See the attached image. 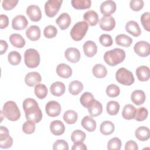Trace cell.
Listing matches in <instances>:
<instances>
[{
	"instance_id": "1",
	"label": "cell",
	"mask_w": 150,
	"mask_h": 150,
	"mask_svg": "<svg viewBox=\"0 0 150 150\" xmlns=\"http://www.w3.org/2000/svg\"><path fill=\"white\" fill-rule=\"evenodd\" d=\"M23 108L27 120L38 123L42 119V111L35 100L32 98H26L23 102Z\"/></svg>"
},
{
	"instance_id": "2",
	"label": "cell",
	"mask_w": 150,
	"mask_h": 150,
	"mask_svg": "<svg viewBox=\"0 0 150 150\" xmlns=\"http://www.w3.org/2000/svg\"><path fill=\"white\" fill-rule=\"evenodd\" d=\"M125 58V51L120 48H115L106 52L104 54L105 62L111 66L121 63Z\"/></svg>"
},
{
	"instance_id": "3",
	"label": "cell",
	"mask_w": 150,
	"mask_h": 150,
	"mask_svg": "<svg viewBox=\"0 0 150 150\" xmlns=\"http://www.w3.org/2000/svg\"><path fill=\"white\" fill-rule=\"evenodd\" d=\"M2 111L4 116L12 121H17L21 117L20 110L16 104L13 101L6 102Z\"/></svg>"
},
{
	"instance_id": "4",
	"label": "cell",
	"mask_w": 150,
	"mask_h": 150,
	"mask_svg": "<svg viewBox=\"0 0 150 150\" xmlns=\"http://www.w3.org/2000/svg\"><path fill=\"white\" fill-rule=\"evenodd\" d=\"M88 28V23L85 21L78 22L73 26L70 31V36L75 41L81 40L86 35Z\"/></svg>"
},
{
	"instance_id": "5",
	"label": "cell",
	"mask_w": 150,
	"mask_h": 150,
	"mask_svg": "<svg viewBox=\"0 0 150 150\" xmlns=\"http://www.w3.org/2000/svg\"><path fill=\"white\" fill-rule=\"evenodd\" d=\"M40 55L39 52L34 49L26 50L24 54V62L26 66L29 68H35L40 63Z\"/></svg>"
},
{
	"instance_id": "6",
	"label": "cell",
	"mask_w": 150,
	"mask_h": 150,
	"mask_svg": "<svg viewBox=\"0 0 150 150\" xmlns=\"http://www.w3.org/2000/svg\"><path fill=\"white\" fill-rule=\"evenodd\" d=\"M115 79L118 83L125 86H130L134 82L132 73L124 67L118 69L115 73Z\"/></svg>"
},
{
	"instance_id": "7",
	"label": "cell",
	"mask_w": 150,
	"mask_h": 150,
	"mask_svg": "<svg viewBox=\"0 0 150 150\" xmlns=\"http://www.w3.org/2000/svg\"><path fill=\"white\" fill-rule=\"evenodd\" d=\"M62 0H49L45 4V12L48 17L54 16L61 7Z\"/></svg>"
},
{
	"instance_id": "8",
	"label": "cell",
	"mask_w": 150,
	"mask_h": 150,
	"mask_svg": "<svg viewBox=\"0 0 150 150\" xmlns=\"http://www.w3.org/2000/svg\"><path fill=\"white\" fill-rule=\"evenodd\" d=\"M13 144V139L9 135V130L4 126L0 127V147L1 148H9Z\"/></svg>"
},
{
	"instance_id": "9",
	"label": "cell",
	"mask_w": 150,
	"mask_h": 150,
	"mask_svg": "<svg viewBox=\"0 0 150 150\" xmlns=\"http://www.w3.org/2000/svg\"><path fill=\"white\" fill-rule=\"evenodd\" d=\"M134 52L141 57H146L150 54V45L145 41H139L134 46Z\"/></svg>"
},
{
	"instance_id": "10",
	"label": "cell",
	"mask_w": 150,
	"mask_h": 150,
	"mask_svg": "<svg viewBox=\"0 0 150 150\" xmlns=\"http://www.w3.org/2000/svg\"><path fill=\"white\" fill-rule=\"evenodd\" d=\"M61 105L56 101H49L45 107V110L46 114L52 117L58 116L61 112Z\"/></svg>"
},
{
	"instance_id": "11",
	"label": "cell",
	"mask_w": 150,
	"mask_h": 150,
	"mask_svg": "<svg viewBox=\"0 0 150 150\" xmlns=\"http://www.w3.org/2000/svg\"><path fill=\"white\" fill-rule=\"evenodd\" d=\"M26 14L29 19L33 22H38L41 19L42 12L40 8L36 5H30L26 9Z\"/></svg>"
},
{
	"instance_id": "12",
	"label": "cell",
	"mask_w": 150,
	"mask_h": 150,
	"mask_svg": "<svg viewBox=\"0 0 150 150\" xmlns=\"http://www.w3.org/2000/svg\"><path fill=\"white\" fill-rule=\"evenodd\" d=\"M99 25L102 30L110 31L114 28L115 26V21L111 15L104 16L101 18Z\"/></svg>"
},
{
	"instance_id": "13",
	"label": "cell",
	"mask_w": 150,
	"mask_h": 150,
	"mask_svg": "<svg viewBox=\"0 0 150 150\" xmlns=\"http://www.w3.org/2000/svg\"><path fill=\"white\" fill-rule=\"evenodd\" d=\"M100 11L104 16H110L116 10L115 2L111 0H107L100 5Z\"/></svg>"
},
{
	"instance_id": "14",
	"label": "cell",
	"mask_w": 150,
	"mask_h": 150,
	"mask_svg": "<svg viewBox=\"0 0 150 150\" xmlns=\"http://www.w3.org/2000/svg\"><path fill=\"white\" fill-rule=\"evenodd\" d=\"M42 80L40 74L36 71L28 73L25 78V82L26 85L30 87L36 86Z\"/></svg>"
},
{
	"instance_id": "15",
	"label": "cell",
	"mask_w": 150,
	"mask_h": 150,
	"mask_svg": "<svg viewBox=\"0 0 150 150\" xmlns=\"http://www.w3.org/2000/svg\"><path fill=\"white\" fill-rule=\"evenodd\" d=\"M28 24L26 17L23 15H19L13 18L12 21V26L15 30H23L25 29Z\"/></svg>"
},
{
	"instance_id": "16",
	"label": "cell",
	"mask_w": 150,
	"mask_h": 150,
	"mask_svg": "<svg viewBox=\"0 0 150 150\" xmlns=\"http://www.w3.org/2000/svg\"><path fill=\"white\" fill-rule=\"evenodd\" d=\"M66 59L71 63H77L80 59V52L75 47H69L64 52Z\"/></svg>"
},
{
	"instance_id": "17",
	"label": "cell",
	"mask_w": 150,
	"mask_h": 150,
	"mask_svg": "<svg viewBox=\"0 0 150 150\" xmlns=\"http://www.w3.org/2000/svg\"><path fill=\"white\" fill-rule=\"evenodd\" d=\"M83 47L85 55L88 57H92L97 53V46L93 41H86L84 43Z\"/></svg>"
},
{
	"instance_id": "18",
	"label": "cell",
	"mask_w": 150,
	"mask_h": 150,
	"mask_svg": "<svg viewBox=\"0 0 150 150\" xmlns=\"http://www.w3.org/2000/svg\"><path fill=\"white\" fill-rule=\"evenodd\" d=\"M50 129L54 135H60L64 132L65 127L60 120H54L50 124Z\"/></svg>"
},
{
	"instance_id": "19",
	"label": "cell",
	"mask_w": 150,
	"mask_h": 150,
	"mask_svg": "<svg viewBox=\"0 0 150 150\" xmlns=\"http://www.w3.org/2000/svg\"><path fill=\"white\" fill-rule=\"evenodd\" d=\"M56 23L62 30L66 29L71 23V18L67 13H62L56 20Z\"/></svg>"
},
{
	"instance_id": "20",
	"label": "cell",
	"mask_w": 150,
	"mask_h": 150,
	"mask_svg": "<svg viewBox=\"0 0 150 150\" xmlns=\"http://www.w3.org/2000/svg\"><path fill=\"white\" fill-rule=\"evenodd\" d=\"M83 19L90 26H95L98 22V15L97 13L93 10L86 12L83 15Z\"/></svg>"
},
{
	"instance_id": "21",
	"label": "cell",
	"mask_w": 150,
	"mask_h": 150,
	"mask_svg": "<svg viewBox=\"0 0 150 150\" xmlns=\"http://www.w3.org/2000/svg\"><path fill=\"white\" fill-rule=\"evenodd\" d=\"M126 31L134 36H138L141 33V30L138 23L134 21H129L125 24Z\"/></svg>"
},
{
	"instance_id": "22",
	"label": "cell",
	"mask_w": 150,
	"mask_h": 150,
	"mask_svg": "<svg viewBox=\"0 0 150 150\" xmlns=\"http://www.w3.org/2000/svg\"><path fill=\"white\" fill-rule=\"evenodd\" d=\"M56 73L57 75L61 77L69 78L72 74V69L68 64L61 63L57 65Z\"/></svg>"
},
{
	"instance_id": "23",
	"label": "cell",
	"mask_w": 150,
	"mask_h": 150,
	"mask_svg": "<svg viewBox=\"0 0 150 150\" xmlns=\"http://www.w3.org/2000/svg\"><path fill=\"white\" fill-rule=\"evenodd\" d=\"M26 35L32 41L38 40L40 37V29L36 25H31L26 29Z\"/></svg>"
},
{
	"instance_id": "24",
	"label": "cell",
	"mask_w": 150,
	"mask_h": 150,
	"mask_svg": "<svg viewBox=\"0 0 150 150\" xmlns=\"http://www.w3.org/2000/svg\"><path fill=\"white\" fill-rule=\"evenodd\" d=\"M137 77L139 81H145L150 77L149 68L146 66H141L136 69Z\"/></svg>"
},
{
	"instance_id": "25",
	"label": "cell",
	"mask_w": 150,
	"mask_h": 150,
	"mask_svg": "<svg viewBox=\"0 0 150 150\" xmlns=\"http://www.w3.org/2000/svg\"><path fill=\"white\" fill-rule=\"evenodd\" d=\"M131 99L133 103L137 105H139L145 102L146 100V96L142 90H136L132 93L131 95Z\"/></svg>"
},
{
	"instance_id": "26",
	"label": "cell",
	"mask_w": 150,
	"mask_h": 150,
	"mask_svg": "<svg viewBox=\"0 0 150 150\" xmlns=\"http://www.w3.org/2000/svg\"><path fill=\"white\" fill-rule=\"evenodd\" d=\"M87 109L88 113L91 117H97L100 115L103 111L102 104L100 101L95 99L87 108Z\"/></svg>"
},
{
	"instance_id": "27",
	"label": "cell",
	"mask_w": 150,
	"mask_h": 150,
	"mask_svg": "<svg viewBox=\"0 0 150 150\" xmlns=\"http://www.w3.org/2000/svg\"><path fill=\"white\" fill-rule=\"evenodd\" d=\"M50 93L54 96H60L65 91V85L60 81H56L51 84L50 87Z\"/></svg>"
},
{
	"instance_id": "28",
	"label": "cell",
	"mask_w": 150,
	"mask_h": 150,
	"mask_svg": "<svg viewBox=\"0 0 150 150\" xmlns=\"http://www.w3.org/2000/svg\"><path fill=\"white\" fill-rule=\"evenodd\" d=\"M135 137L141 141H145L148 140L150 137L149 129L144 126L138 127L135 132Z\"/></svg>"
},
{
	"instance_id": "29",
	"label": "cell",
	"mask_w": 150,
	"mask_h": 150,
	"mask_svg": "<svg viewBox=\"0 0 150 150\" xmlns=\"http://www.w3.org/2000/svg\"><path fill=\"white\" fill-rule=\"evenodd\" d=\"M81 126L89 132L94 131L96 128V121L90 116H85L81 121Z\"/></svg>"
},
{
	"instance_id": "30",
	"label": "cell",
	"mask_w": 150,
	"mask_h": 150,
	"mask_svg": "<svg viewBox=\"0 0 150 150\" xmlns=\"http://www.w3.org/2000/svg\"><path fill=\"white\" fill-rule=\"evenodd\" d=\"M136 108L132 104L125 105L122 111V116L124 119L132 120L134 119L136 113Z\"/></svg>"
},
{
	"instance_id": "31",
	"label": "cell",
	"mask_w": 150,
	"mask_h": 150,
	"mask_svg": "<svg viewBox=\"0 0 150 150\" xmlns=\"http://www.w3.org/2000/svg\"><path fill=\"white\" fill-rule=\"evenodd\" d=\"M116 44L123 47H129L132 43V39L125 34H120L115 37Z\"/></svg>"
},
{
	"instance_id": "32",
	"label": "cell",
	"mask_w": 150,
	"mask_h": 150,
	"mask_svg": "<svg viewBox=\"0 0 150 150\" xmlns=\"http://www.w3.org/2000/svg\"><path fill=\"white\" fill-rule=\"evenodd\" d=\"M9 41L13 46L18 48H22L25 45L24 38L20 34L18 33L12 34L9 37Z\"/></svg>"
},
{
	"instance_id": "33",
	"label": "cell",
	"mask_w": 150,
	"mask_h": 150,
	"mask_svg": "<svg viewBox=\"0 0 150 150\" xmlns=\"http://www.w3.org/2000/svg\"><path fill=\"white\" fill-rule=\"evenodd\" d=\"M115 129L114 124L110 121H103L100 127V130L101 134L104 135H108L111 134Z\"/></svg>"
},
{
	"instance_id": "34",
	"label": "cell",
	"mask_w": 150,
	"mask_h": 150,
	"mask_svg": "<svg viewBox=\"0 0 150 150\" xmlns=\"http://www.w3.org/2000/svg\"><path fill=\"white\" fill-rule=\"evenodd\" d=\"M93 75L97 78H103L106 76L107 70L105 66L102 64H96L92 69Z\"/></svg>"
},
{
	"instance_id": "35",
	"label": "cell",
	"mask_w": 150,
	"mask_h": 150,
	"mask_svg": "<svg viewBox=\"0 0 150 150\" xmlns=\"http://www.w3.org/2000/svg\"><path fill=\"white\" fill-rule=\"evenodd\" d=\"M83 89V84L78 80L73 81L69 85V91L70 94L74 96L79 94L80 92L82 91Z\"/></svg>"
},
{
	"instance_id": "36",
	"label": "cell",
	"mask_w": 150,
	"mask_h": 150,
	"mask_svg": "<svg viewBox=\"0 0 150 150\" xmlns=\"http://www.w3.org/2000/svg\"><path fill=\"white\" fill-rule=\"evenodd\" d=\"M63 120L64 121L69 124H74L78 118L77 113L72 110H69L66 111L63 114Z\"/></svg>"
},
{
	"instance_id": "37",
	"label": "cell",
	"mask_w": 150,
	"mask_h": 150,
	"mask_svg": "<svg viewBox=\"0 0 150 150\" xmlns=\"http://www.w3.org/2000/svg\"><path fill=\"white\" fill-rule=\"evenodd\" d=\"M71 3L73 7L76 9H85L91 6V1L90 0H72Z\"/></svg>"
},
{
	"instance_id": "38",
	"label": "cell",
	"mask_w": 150,
	"mask_h": 150,
	"mask_svg": "<svg viewBox=\"0 0 150 150\" xmlns=\"http://www.w3.org/2000/svg\"><path fill=\"white\" fill-rule=\"evenodd\" d=\"M36 96L39 99H43L47 94V88L46 86L43 84H37L34 90Z\"/></svg>"
},
{
	"instance_id": "39",
	"label": "cell",
	"mask_w": 150,
	"mask_h": 150,
	"mask_svg": "<svg viewBox=\"0 0 150 150\" xmlns=\"http://www.w3.org/2000/svg\"><path fill=\"white\" fill-rule=\"evenodd\" d=\"M94 97L91 93L89 92H85L81 96L80 101L83 107L87 108L94 101Z\"/></svg>"
},
{
	"instance_id": "40",
	"label": "cell",
	"mask_w": 150,
	"mask_h": 150,
	"mask_svg": "<svg viewBox=\"0 0 150 150\" xmlns=\"http://www.w3.org/2000/svg\"><path fill=\"white\" fill-rule=\"evenodd\" d=\"M107 112L111 115H116L120 110V104L117 101H110L107 104Z\"/></svg>"
},
{
	"instance_id": "41",
	"label": "cell",
	"mask_w": 150,
	"mask_h": 150,
	"mask_svg": "<svg viewBox=\"0 0 150 150\" xmlns=\"http://www.w3.org/2000/svg\"><path fill=\"white\" fill-rule=\"evenodd\" d=\"M9 63L12 65H17L21 63V55L17 51H12L8 55Z\"/></svg>"
},
{
	"instance_id": "42",
	"label": "cell",
	"mask_w": 150,
	"mask_h": 150,
	"mask_svg": "<svg viewBox=\"0 0 150 150\" xmlns=\"http://www.w3.org/2000/svg\"><path fill=\"white\" fill-rule=\"evenodd\" d=\"M86 137V134L80 129L74 130L71 135V139L74 143L78 142H83Z\"/></svg>"
},
{
	"instance_id": "43",
	"label": "cell",
	"mask_w": 150,
	"mask_h": 150,
	"mask_svg": "<svg viewBox=\"0 0 150 150\" xmlns=\"http://www.w3.org/2000/svg\"><path fill=\"white\" fill-rule=\"evenodd\" d=\"M105 91L108 97H116L120 94V89L118 86L114 84H111L107 86Z\"/></svg>"
},
{
	"instance_id": "44",
	"label": "cell",
	"mask_w": 150,
	"mask_h": 150,
	"mask_svg": "<svg viewBox=\"0 0 150 150\" xmlns=\"http://www.w3.org/2000/svg\"><path fill=\"white\" fill-rule=\"evenodd\" d=\"M121 147V141L117 137L110 139L107 144V148L109 150H120Z\"/></svg>"
},
{
	"instance_id": "45",
	"label": "cell",
	"mask_w": 150,
	"mask_h": 150,
	"mask_svg": "<svg viewBox=\"0 0 150 150\" xmlns=\"http://www.w3.org/2000/svg\"><path fill=\"white\" fill-rule=\"evenodd\" d=\"M148 112L146 108L142 107L136 110V113L134 118L138 121H142L145 120L148 117Z\"/></svg>"
},
{
	"instance_id": "46",
	"label": "cell",
	"mask_w": 150,
	"mask_h": 150,
	"mask_svg": "<svg viewBox=\"0 0 150 150\" xmlns=\"http://www.w3.org/2000/svg\"><path fill=\"white\" fill-rule=\"evenodd\" d=\"M57 33V28L53 25H48L44 29L43 34L44 36L48 39L54 38Z\"/></svg>"
},
{
	"instance_id": "47",
	"label": "cell",
	"mask_w": 150,
	"mask_h": 150,
	"mask_svg": "<svg viewBox=\"0 0 150 150\" xmlns=\"http://www.w3.org/2000/svg\"><path fill=\"white\" fill-rule=\"evenodd\" d=\"M35 123L34 122L30 120H27L23 124L22 130L25 134H30L35 132Z\"/></svg>"
},
{
	"instance_id": "48",
	"label": "cell",
	"mask_w": 150,
	"mask_h": 150,
	"mask_svg": "<svg viewBox=\"0 0 150 150\" xmlns=\"http://www.w3.org/2000/svg\"><path fill=\"white\" fill-rule=\"evenodd\" d=\"M99 41L104 47L111 46L113 43L111 36L108 34H102L99 38Z\"/></svg>"
},
{
	"instance_id": "49",
	"label": "cell",
	"mask_w": 150,
	"mask_h": 150,
	"mask_svg": "<svg viewBox=\"0 0 150 150\" xmlns=\"http://www.w3.org/2000/svg\"><path fill=\"white\" fill-rule=\"evenodd\" d=\"M54 150H68L69 145L67 142L63 139H58L53 145Z\"/></svg>"
},
{
	"instance_id": "50",
	"label": "cell",
	"mask_w": 150,
	"mask_h": 150,
	"mask_svg": "<svg viewBox=\"0 0 150 150\" xmlns=\"http://www.w3.org/2000/svg\"><path fill=\"white\" fill-rule=\"evenodd\" d=\"M149 12H144L141 16V22L144 27V28L147 30H150V25H149Z\"/></svg>"
},
{
	"instance_id": "51",
	"label": "cell",
	"mask_w": 150,
	"mask_h": 150,
	"mask_svg": "<svg viewBox=\"0 0 150 150\" xmlns=\"http://www.w3.org/2000/svg\"><path fill=\"white\" fill-rule=\"evenodd\" d=\"M144 5L142 0H131L129 2V6L134 11H138L141 10Z\"/></svg>"
},
{
	"instance_id": "52",
	"label": "cell",
	"mask_w": 150,
	"mask_h": 150,
	"mask_svg": "<svg viewBox=\"0 0 150 150\" xmlns=\"http://www.w3.org/2000/svg\"><path fill=\"white\" fill-rule=\"evenodd\" d=\"M18 0H4L2 6L5 10H11L18 4Z\"/></svg>"
},
{
	"instance_id": "53",
	"label": "cell",
	"mask_w": 150,
	"mask_h": 150,
	"mask_svg": "<svg viewBox=\"0 0 150 150\" xmlns=\"http://www.w3.org/2000/svg\"><path fill=\"white\" fill-rule=\"evenodd\" d=\"M138 147L137 145V144L132 140H129L127 141L125 145V150H138Z\"/></svg>"
},
{
	"instance_id": "54",
	"label": "cell",
	"mask_w": 150,
	"mask_h": 150,
	"mask_svg": "<svg viewBox=\"0 0 150 150\" xmlns=\"http://www.w3.org/2000/svg\"><path fill=\"white\" fill-rule=\"evenodd\" d=\"M0 23H1V29H2L6 28L8 26L9 19L6 15H4V14L1 15Z\"/></svg>"
},
{
	"instance_id": "55",
	"label": "cell",
	"mask_w": 150,
	"mask_h": 150,
	"mask_svg": "<svg viewBox=\"0 0 150 150\" xmlns=\"http://www.w3.org/2000/svg\"><path fill=\"white\" fill-rule=\"evenodd\" d=\"M87 149V146L83 142L74 143L71 148L72 150H86Z\"/></svg>"
},
{
	"instance_id": "56",
	"label": "cell",
	"mask_w": 150,
	"mask_h": 150,
	"mask_svg": "<svg viewBox=\"0 0 150 150\" xmlns=\"http://www.w3.org/2000/svg\"><path fill=\"white\" fill-rule=\"evenodd\" d=\"M0 45H1V50H0V54H3L5 53L8 49V44L6 41L4 40H0Z\"/></svg>"
}]
</instances>
